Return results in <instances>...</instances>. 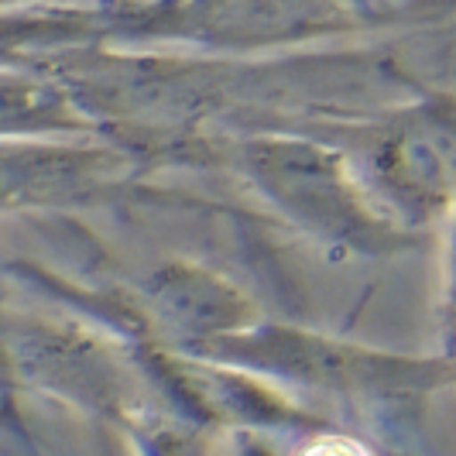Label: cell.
I'll return each instance as SVG.
<instances>
[{"label": "cell", "mask_w": 456, "mask_h": 456, "mask_svg": "<svg viewBox=\"0 0 456 456\" xmlns=\"http://www.w3.org/2000/svg\"><path fill=\"white\" fill-rule=\"evenodd\" d=\"M309 456H361V450H354V446H346V443H322V446H316Z\"/></svg>", "instance_id": "cell-1"}]
</instances>
